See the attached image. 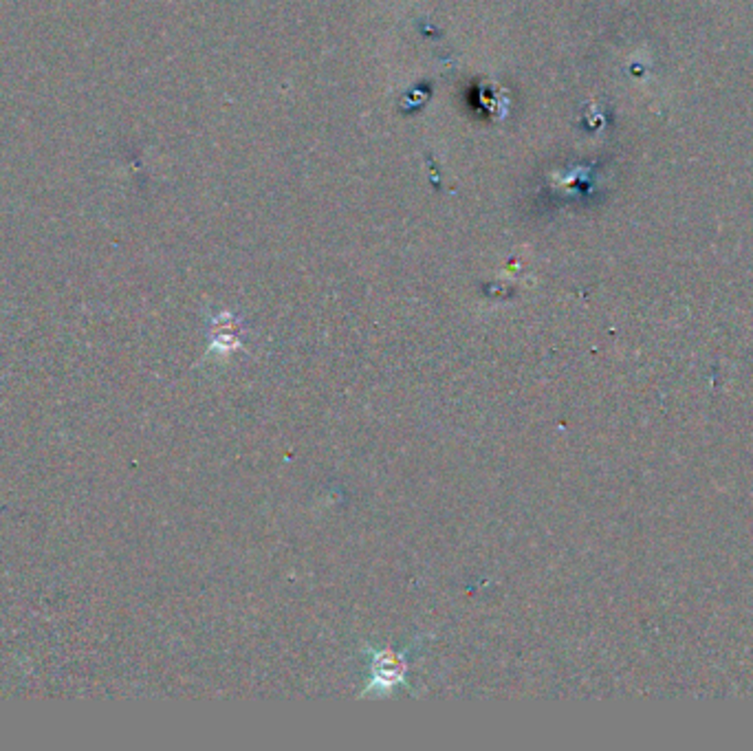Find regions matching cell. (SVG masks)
Here are the masks:
<instances>
[{
    "instance_id": "1",
    "label": "cell",
    "mask_w": 753,
    "mask_h": 751,
    "mask_svg": "<svg viewBox=\"0 0 753 751\" xmlns=\"http://www.w3.org/2000/svg\"><path fill=\"white\" fill-rule=\"evenodd\" d=\"M419 646V641L414 646L405 648L403 652H394L392 648H377L368 646V665H371V683L368 688L361 692V699L366 696L377 694V696H386L392 692L397 685L405 683V677H408L410 670V654L414 652V648Z\"/></svg>"
}]
</instances>
